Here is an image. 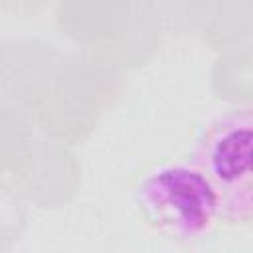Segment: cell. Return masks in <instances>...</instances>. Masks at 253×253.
I'll use <instances>...</instances> for the list:
<instances>
[{
    "mask_svg": "<svg viewBox=\"0 0 253 253\" xmlns=\"http://www.w3.org/2000/svg\"><path fill=\"white\" fill-rule=\"evenodd\" d=\"M190 164L213 190L219 221L249 225L253 219L251 107H233L210 121L194 142Z\"/></svg>",
    "mask_w": 253,
    "mask_h": 253,
    "instance_id": "obj_1",
    "label": "cell"
},
{
    "mask_svg": "<svg viewBox=\"0 0 253 253\" xmlns=\"http://www.w3.org/2000/svg\"><path fill=\"white\" fill-rule=\"evenodd\" d=\"M140 217L174 241H200L219 221L217 200L190 162H166L150 170L134 190Z\"/></svg>",
    "mask_w": 253,
    "mask_h": 253,
    "instance_id": "obj_2",
    "label": "cell"
}]
</instances>
